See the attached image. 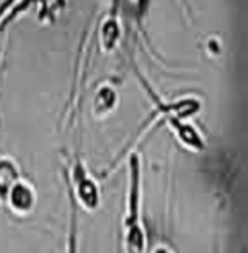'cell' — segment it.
Instances as JSON below:
<instances>
[{
    "label": "cell",
    "instance_id": "1",
    "mask_svg": "<svg viewBox=\"0 0 248 253\" xmlns=\"http://www.w3.org/2000/svg\"><path fill=\"white\" fill-rule=\"evenodd\" d=\"M157 253H169V252H167L166 249H158V251H157Z\"/></svg>",
    "mask_w": 248,
    "mask_h": 253
}]
</instances>
